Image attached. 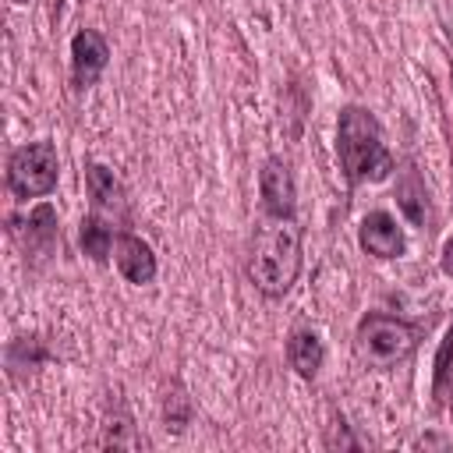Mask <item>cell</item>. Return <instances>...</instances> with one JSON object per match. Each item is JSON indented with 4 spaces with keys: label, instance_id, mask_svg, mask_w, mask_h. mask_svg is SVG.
<instances>
[{
    "label": "cell",
    "instance_id": "cell-7",
    "mask_svg": "<svg viewBox=\"0 0 453 453\" xmlns=\"http://www.w3.org/2000/svg\"><path fill=\"white\" fill-rule=\"evenodd\" d=\"M85 188H88V198H92V212L103 216L106 223H127V198H124V188L120 180L113 177L110 166L103 163H88L85 166Z\"/></svg>",
    "mask_w": 453,
    "mask_h": 453
},
{
    "label": "cell",
    "instance_id": "cell-4",
    "mask_svg": "<svg viewBox=\"0 0 453 453\" xmlns=\"http://www.w3.org/2000/svg\"><path fill=\"white\" fill-rule=\"evenodd\" d=\"M57 177H60V159H57L53 142L46 138L18 145L7 159V188L21 202L50 195L57 188Z\"/></svg>",
    "mask_w": 453,
    "mask_h": 453
},
{
    "label": "cell",
    "instance_id": "cell-1",
    "mask_svg": "<svg viewBox=\"0 0 453 453\" xmlns=\"http://www.w3.org/2000/svg\"><path fill=\"white\" fill-rule=\"evenodd\" d=\"M336 156L350 184H375L396 170L393 152L386 149L379 120L365 106H343L336 120Z\"/></svg>",
    "mask_w": 453,
    "mask_h": 453
},
{
    "label": "cell",
    "instance_id": "cell-15",
    "mask_svg": "<svg viewBox=\"0 0 453 453\" xmlns=\"http://www.w3.org/2000/svg\"><path fill=\"white\" fill-rule=\"evenodd\" d=\"M188 421H191V400L180 389V382H173L163 396V425H166V432H184Z\"/></svg>",
    "mask_w": 453,
    "mask_h": 453
},
{
    "label": "cell",
    "instance_id": "cell-10",
    "mask_svg": "<svg viewBox=\"0 0 453 453\" xmlns=\"http://www.w3.org/2000/svg\"><path fill=\"white\" fill-rule=\"evenodd\" d=\"M396 205L403 209V216H407L414 226L428 230V223H432L428 191H425V180H421V173H418L414 166H403V173H400V180H396Z\"/></svg>",
    "mask_w": 453,
    "mask_h": 453
},
{
    "label": "cell",
    "instance_id": "cell-9",
    "mask_svg": "<svg viewBox=\"0 0 453 453\" xmlns=\"http://www.w3.org/2000/svg\"><path fill=\"white\" fill-rule=\"evenodd\" d=\"M113 258H117V269H120V276L127 280V283H134V287H145V283H152L156 280V255H152V248L138 237V234H117V241H113Z\"/></svg>",
    "mask_w": 453,
    "mask_h": 453
},
{
    "label": "cell",
    "instance_id": "cell-17",
    "mask_svg": "<svg viewBox=\"0 0 453 453\" xmlns=\"http://www.w3.org/2000/svg\"><path fill=\"white\" fill-rule=\"evenodd\" d=\"M439 269L453 280V234L446 237V244H442V255H439Z\"/></svg>",
    "mask_w": 453,
    "mask_h": 453
},
{
    "label": "cell",
    "instance_id": "cell-2",
    "mask_svg": "<svg viewBox=\"0 0 453 453\" xmlns=\"http://www.w3.org/2000/svg\"><path fill=\"white\" fill-rule=\"evenodd\" d=\"M301 273V230L294 219H273L255 230L248 251V280L265 297H283Z\"/></svg>",
    "mask_w": 453,
    "mask_h": 453
},
{
    "label": "cell",
    "instance_id": "cell-14",
    "mask_svg": "<svg viewBox=\"0 0 453 453\" xmlns=\"http://www.w3.org/2000/svg\"><path fill=\"white\" fill-rule=\"evenodd\" d=\"M25 226H28V241H25V248L46 255V251L53 248V241H57V212H53V205H50V202H39V205L28 212Z\"/></svg>",
    "mask_w": 453,
    "mask_h": 453
},
{
    "label": "cell",
    "instance_id": "cell-12",
    "mask_svg": "<svg viewBox=\"0 0 453 453\" xmlns=\"http://www.w3.org/2000/svg\"><path fill=\"white\" fill-rule=\"evenodd\" d=\"M432 396L435 407H453V322L439 340L435 350V375H432Z\"/></svg>",
    "mask_w": 453,
    "mask_h": 453
},
{
    "label": "cell",
    "instance_id": "cell-16",
    "mask_svg": "<svg viewBox=\"0 0 453 453\" xmlns=\"http://www.w3.org/2000/svg\"><path fill=\"white\" fill-rule=\"evenodd\" d=\"M326 446L329 449H357V439L347 432V421H343V414H336L333 411V425H329V435H326Z\"/></svg>",
    "mask_w": 453,
    "mask_h": 453
},
{
    "label": "cell",
    "instance_id": "cell-6",
    "mask_svg": "<svg viewBox=\"0 0 453 453\" xmlns=\"http://www.w3.org/2000/svg\"><path fill=\"white\" fill-rule=\"evenodd\" d=\"M110 64V46L96 28H81L71 39V78L74 88H92Z\"/></svg>",
    "mask_w": 453,
    "mask_h": 453
},
{
    "label": "cell",
    "instance_id": "cell-13",
    "mask_svg": "<svg viewBox=\"0 0 453 453\" xmlns=\"http://www.w3.org/2000/svg\"><path fill=\"white\" fill-rule=\"evenodd\" d=\"M113 230H110V223L103 219V216H96V212H88L85 219H81V230H78V244H81V251L92 258V262H106L110 258V251H113Z\"/></svg>",
    "mask_w": 453,
    "mask_h": 453
},
{
    "label": "cell",
    "instance_id": "cell-18",
    "mask_svg": "<svg viewBox=\"0 0 453 453\" xmlns=\"http://www.w3.org/2000/svg\"><path fill=\"white\" fill-rule=\"evenodd\" d=\"M11 4H28V0H11Z\"/></svg>",
    "mask_w": 453,
    "mask_h": 453
},
{
    "label": "cell",
    "instance_id": "cell-5",
    "mask_svg": "<svg viewBox=\"0 0 453 453\" xmlns=\"http://www.w3.org/2000/svg\"><path fill=\"white\" fill-rule=\"evenodd\" d=\"M258 191H262V209L269 219H294V205H297V191H294V177L290 166L280 156H269L258 170Z\"/></svg>",
    "mask_w": 453,
    "mask_h": 453
},
{
    "label": "cell",
    "instance_id": "cell-3",
    "mask_svg": "<svg viewBox=\"0 0 453 453\" xmlns=\"http://www.w3.org/2000/svg\"><path fill=\"white\" fill-rule=\"evenodd\" d=\"M357 357L372 368H393L418 347V326L386 311H368L354 333Z\"/></svg>",
    "mask_w": 453,
    "mask_h": 453
},
{
    "label": "cell",
    "instance_id": "cell-11",
    "mask_svg": "<svg viewBox=\"0 0 453 453\" xmlns=\"http://www.w3.org/2000/svg\"><path fill=\"white\" fill-rule=\"evenodd\" d=\"M322 357H326V350H322V340H319L315 329H294L290 333V340H287V361H290V368L301 379H315L319 368H322Z\"/></svg>",
    "mask_w": 453,
    "mask_h": 453
},
{
    "label": "cell",
    "instance_id": "cell-8",
    "mask_svg": "<svg viewBox=\"0 0 453 453\" xmlns=\"http://www.w3.org/2000/svg\"><path fill=\"white\" fill-rule=\"evenodd\" d=\"M357 244H361L368 255H375V258H400V255L407 251V241H403L400 223H396L389 212H382V209H375V212H368V216L361 219V226H357Z\"/></svg>",
    "mask_w": 453,
    "mask_h": 453
}]
</instances>
